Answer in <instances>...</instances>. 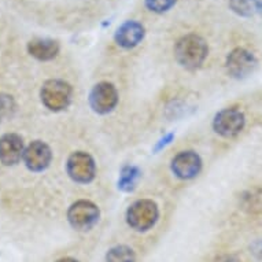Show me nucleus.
I'll use <instances>...</instances> for the list:
<instances>
[{
    "label": "nucleus",
    "mask_w": 262,
    "mask_h": 262,
    "mask_svg": "<svg viewBox=\"0 0 262 262\" xmlns=\"http://www.w3.org/2000/svg\"><path fill=\"white\" fill-rule=\"evenodd\" d=\"M209 54V46L206 40L199 35L183 36L177 40L174 46V56L179 63L188 70H195L201 68L203 62L206 60Z\"/></svg>",
    "instance_id": "f257e3e1"
},
{
    "label": "nucleus",
    "mask_w": 262,
    "mask_h": 262,
    "mask_svg": "<svg viewBox=\"0 0 262 262\" xmlns=\"http://www.w3.org/2000/svg\"><path fill=\"white\" fill-rule=\"evenodd\" d=\"M159 210L157 203L150 199H140L132 203L126 211V223L138 232H146L158 221Z\"/></svg>",
    "instance_id": "f03ea898"
},
{
    "label": "nucleus",
    "mask_w": 262,
    "mask_h": 262,
    "mask_svg": "<svg viewBox=\"0 0 262 262\" xmlns=\"http://www.w3.org/2000/svg\"><path fill=\"white\" fill-rule=\"evenodd\" d=\"M73 90L69 82L63 80H48L43 84L40 96L41 102L51 112H62L72 102Z\"/></svg>",
    "instance_id": "7ed1b4c3"
},
{
    "label": "nucleus",
    "mask_w": 262,
    "mask_h": 262,
    "mask_svg": "<svg viewBox=\"0 0 262 262\" xmlns=\"http://www.w3.org/2000/svg\"><path fill=\"white\" fill-rule=\"evenodd\" d=\"M99 207L95 203L84 201V199L73 203L68 210V220H69L70 225L81 232L92 229L99 221Z\"/></svg>",
    "instance_id": "20e7f679"
},
{
    "label": "nucleus",
    "mask_w": 262,
    "mask_h": 262,
    "mask_svg": "<svg viewBox=\"0 0 262 262\" xmlns=\"http://www.w3.org/2000/svg\"><path fill=\"white\" fill-rule=\"evenodd\" d=\"M245 114L236 107L224 108L215 114L213 120V129L215 130V134L227 139L237 136L245 129Z\"/></svg>",
    "instance_id": "39448f33"
},
{
    "label": "nucleus",
    "mask_w": 262,
    "mask_h": 262,
    "mask_svg": "<svg viewBox=\"0 0 262 262\" xmlns=\"http://www.w3.org/2000/svg\"><path fill=\"white\" fill-rule=\"evenodd\" d=\"M66 170L73 181L78 184H88L95 179L96 165L90 154L84 151H76L68 159Z\"/></svg>",
    "instance_id": "423d86ee"
},
{
    "label": "nucleus",
    "mask_w": 262,
    "mask_h": 262,
    "mask_svg": "<svg viewBox=\"0 0 262 262\" xmlns=\"http://www.w3.org/2000/svg\"><path fill=\"white\" fill-rule=\"evenodd\" d=\"M118 103V92L112 82H99L90 94V104L98 114H107L116 108Z\"/></svg>",
    "instance_id": "0eeeda50"
},
{
    "label": "nucleus",
    "mask_w": 262,
    "mask_h": 262,
    "mask_svg": "<svg viewBox=\"0 0 262 262\" xmlns=\"http://www.w3.org/2000/svg\"><path fill=\"white\" fill-rule=\"evenodd\" d=\"M257 68V58L246 48H235L227 58V70L233 78H245Z\"/></svg>",
    "instance_id": "6e6552de"
},
{
    "label": "nucleus",
    "mask_w": 262,
    "mask_h": 262,
    "mask_svg": "<svg viewBox=\"0 0 262 262\" xmlns=\"http://www.w3.org/2000/svg\"><path fill=\"white\" fill-rule=\"evenodd\" d=\"M52 161V151L48 144L40 140L32 142L24 151V162L32 172H43Z\"/></svg>",
    "instance_id": "1a4fd4ad"
},
{
    "label": "nucleus",
    "mask_w": 262,
    "mask_h": 262,
    "mask_svg": "<svg viewBox=\"0 0 262 262\" xmlns=\"http://www.w3.org/2000/svg\"><path fill=\"white\" fill-rule=\"evenodd\" d=\"M202 169V159L193 151H181L173 158L172 170L181 180H189L198 176Z\"/></svg>",
    "instance_id": "9d476101"
},
{
    "label": "nucleus",
    "mask_w": 262,
    "mask_h": 262,
    "mask_svg": "<svg viewBox=\"0 0 262 262\" xmlns=\"http://www.w3.org/2000/svg\"><path fill=\"white\" fill-rule=\"evenodd\" d=\"M24 140L19 135L7 134L0 138V162L5 166L17 165L24 158Z\"/></svg>",
    "instance_id": "9b49d317"
},
{
    "label": "nucleus",
    "mask_w": 262,
    "mask_h": 262,
    "mask_svg": "<svg viewBox=\"0 0 262 262\" xmlns=\"http://www.w3.org/2000/svg\"><path fill=\"white\" fill-rule=\"evenodd\" d=\"M146 35L144 26L138 21H125L118 26L114 35V40L120 47L130 50L142 43Z\"/></svg>",
    "instance_id": "f8f14e48"
},
{
    "label": "nucleus",
    "mask_w": 262,
    "mask_h": 262,
    "mask_svg": "<svg viewBox=\"0 0 262 262\" xmlns=\"http://www.w3.org/2000/svg\"><path fill=\"white\" fill-rule=\"evenodd\" d=\"M28 52L39 60H51L58 56L60 50L59 43L52 39H37L30 40L28 43Z\"/></svg>",
    "instance_id": "ddd939ff"
},
{
    "label": "nucleus",
    "mask_w": 262,
    "mask_h": 262,
    "mask_svg": "<svg viewBox=\"0 0 262 262\" xmlns=\"http://www.w3.org/2000/svg\"><path fill=\"white\" fill-rule=\"evenodd\" d=\"M106 262H136V255L128 246H116L106 254Z\"/></svg>",
    "instance_id": "4468645a"
},
{
    "label": "nucleus",
    "mask_w": 262,
    "mask_h": 262,
    "mask_svg": "<svg viewBox=\"0 0 262 262\" xmlns=\"http://www.w3.org/2000/svg\"><path fill=\"white\" fill-rule=\"evenodd\" d=\"M140 176L138 168L135 166H125L121 172L120 181H118V187L124 191H132L136 187L138 179Z\"/></svg>",
    "instance_id": "2eb2a0df"
},
{
    "label": "nucleus",
    "mask_w": 262,
    "mask_h": 262,
    "mask_svg": "<svg viewBox=\"0 0 262 262\" xmlns=\"http://www.w3.org/2000/svg\"><path fill=\"white\" fill-rule=\"evenodd\" d=\"M15 112V102L13 96L7 94H0V121L11 118Z\"/></svg>",
    "instance_id": "dca6fc26"
},
{
    "label": "nucleus",
    "mask_w": 262,
    "mask_h": 262,
    "mask_svg": "<svg viewBox=\"0 0 262 262\" xmlns=\"http://www.w3.org/2000/svg\"><path fill=\"white\" fill-rule=\"evenodd\" d=\"M177 0H144V5L150 11L157 14H163L176 5Z\"/></svg>",
    "instance_id": "f3484780"
},
{
    "label": "nucleus",
    "mask_w": 262,
    "mask_h": 262,
    "mask_svg": "<svg viewBox=\"0 0 262 262\" xmlns=\"http://www.w3.org/2000/svg\"><path fill=\"white\" fill-rule=\"evenodd\" d=\"M255 0H231V7L241 15H250L254 10Z\"/></svg>",
    "instance_id": "a211bd4d"
},
{
    "label": "nucleus",
    "mask_w": 262,
    "mask_h": 262,
    "mask_svg": "<svg viewBox=\"0 0 262 262\" xmlns=\"http://www.w3.org/2000/svg\"><path fill=\"white\" fill-rule=\"evenodd\" d=\"M214 262H243L241 258L235 255V254H224L220 257L215 258Z\"/></svg>",
    "instance_id": "6ab92c4d"
},
{
    "label": "nucleus",
    "mask_w": 262,
    "mask_h": 262,
    "mask_svg": "<svg viewBox=\"0 0 262 262\" xmlns=\"http://www.w3.org/2000/svg\"><path fill=\"white\" fill-rule=\"evenodd\" d=\"M56 262H78L77 259H74V258H62V259H59V261Z\"/></svg>",
    "instance_id": "aec40b11"
}]
</instances>
